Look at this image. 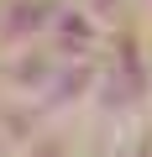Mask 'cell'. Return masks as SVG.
I'll return each instance as SVG.
<instances>
[{
    "instance_id": "cell-7",
    "label": "cell",
    "mask_w": 152,
    "mask_h": 157,
    "mask_svg": "<svg viewBox=\"0 0 152 157\" xmlns=\"http://www.w3.org/2000/svg\"><path fill=\"white\" fill-rule=\"evenodd\" d=\"M0 147H6V136H0Z\"/></svg>"
},
{
    "instance_id": "cell-2",
    "label": "cell",
    "mask_w": 152,
    "mask_h": 157,
    "mask_svg": "<svg viewBox=\"0 0 152 157\" xmlns=\"http://www.w3.org/2000/svg\"><path fill=\"white\" fill-rule=\"evenodd\" d=\"M63 63H58V52H11V63H6V94L11 100H42L47 94V84H53V73H58Z\"/></svg>"
},
{
    "instance_id": "cell-3",
    "label": "cell",
    "mask_w": 152,
    "mask_h": 157,
    "mask_svg": "<svg viewBox=\"0 0 152 157\" xmlns=\"http://www.w3.org/2000/svg\"><path fill=\"white\" fill-rule=\"evenodd\" d=\"M58 21L53 11V0H16V11H6V37H0V47H11V52H26L32 37H47ZM6 52V58H11Z\"/></svg>"
},
{
    "instance_id": "cell-4",
    "label": "cell",
    "mask_w": 152,
    "mask_h": 157,
    "mask_svg": "<svg viewBox=\"0 0 152 157\" xmlns=\"http://www.w3.org/2000/svg\"><path fill=\"white\" fill-rule=\"evenodd\" d=\"M53 47H58V58H89V47H95V21L73 6V11H58V21H53Z\"/></svg>"
},
{
    "instance_id": "cell-1",
    "label": "cell",
    "mask_w": 152,
    "mask_h": 157,
    "mask_svg": "<svg viewBox=\"0 0 152 157\" xmlns=\"http://www.w3.org/2000/svg\"><path fill=\"white\" fill-rule=\"evenodd\" d=\"M95 94H100V68H95L89 58H79V63H63V68L53 73V84H47V94L37 100V110L58 121V115L84 110Z\"/></svg>"
},
{
    "instance_id": "cell-6",
    "label": "cell",
    "mask_w": 152,
    "mask_h": 157,
    "mask_svg": "<svg viewBox=\"0 0 152 157\" xmlns=\"http://www.w3.org/2000/svg\"><path fill=\"white\" fill-rule=\"evenodd\" d=\"M0 26H6V11H0Z\"/></svg>"
},
{
    "instance_id": "cell-8",
    "label": "cell",
    "mask_w": 152,
    "mask_h": 157,
    "mask_svg": "<svg viewBox=\"0 0 152 157\" xmlns=\"http://www.w3.org/2000/svg\"><path fill=\"white\" fill-rule=\"evenodd\" d=\"M115 157H126V152H115Z\"/></svg>"
},
{
    "instance_id": "cell-5",
    "label": "cell",
    "mask_w": 152,
    "mask_h": 157,
    "mask_svg": "<svg viewBox=\"0 0 152 157\" xmlns=\"http://www.w3.org/2000/svg\"><path fill=\"white\" fill-rule=\"evenodd\" d=\"M16 157H73V141H68L63 131H37Z\"/></svg>"
}]
</instances>
